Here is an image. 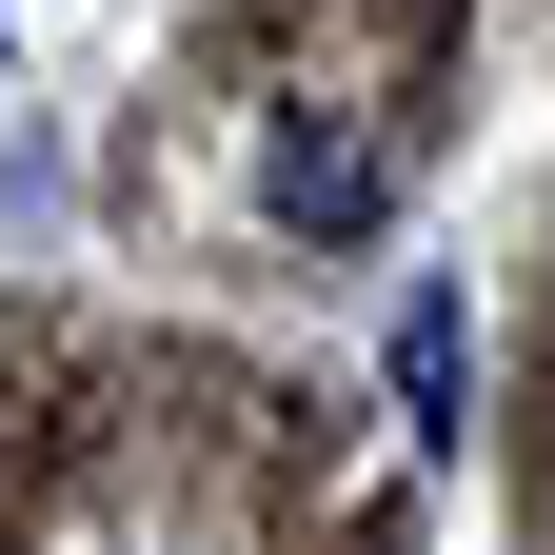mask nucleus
<instances>
[{
  "instance_id": "nucleus-1",
  "label": "nucleus",
  "mask_w": 555,
  "mask_h": 555,
  "mask_svg": "<svg viewBox=\"0 0 555 555\" xmlns=\"http://www.w3.org/2000/svg\"><path fill=\"white\" fill-rule=\"evenodd\" d=\"M258 198H278V219H298V238H358L377 219V139H337V119H278V159H258Z\"/></svg>"
},
{
  "instance_id": "nucleus-2",
  "label": "nucleus",
  "mask_w": 555,
  "mask_h": 555,
  "mask_svg": "<svg viewBox=\"0 0 555 555\" xmlns=\"http://www.w3.org/2000/svg\"><path fill=\"white\" fill-rule=\"evenodd\" d=\"M397 416H416V437H456V298L397 318Z\"/></svg>"
}]
</instances>
